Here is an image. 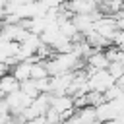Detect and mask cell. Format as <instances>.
<instances>
[{
	"label": "cell",
	"instance_id": "obj_1",
	"mask_svg": "<svg viewBox=\"0 0 124 124\" xmlns=\"http://www.w3.org/2000/svg\"><path fill=\"white\" fill-rule=\"evenodd\" d=\"M112 83H114V78L108 74V70H93V72H87V89L89 91L105 93Z\"/></svg>",
	"mask_w": 124,
	"mask_h": 124
},
{
	"label": "cell",
	"instance_id": "obj_2",
	"mask_svg": "<svg viewBox=\"0 0 124 124\" xmlns=\"http://www.w3.org/2000/svg\"><path fill=\"white\" fill-rule=\"evenodd\" d=\"M50 108H54L60 116H62V122L74 114L76 107H74V97L70 95H50V103H48Z\"/></svg>",
	"mask_w": 124,
	"mask_h": 124
},
{
	"label": "cell",
	"instance_id": "obj_3",
	"mask_svg": "<svg viewBox=\"0 0 124 124\" xmlns=\"http://www.w3.org/2000/svg\"><path fill=\"white\" fill-rule=\"evenodd\" d=\"M33 60H39L37 56L35 58H27V60H19V62H16L14 66H12V76L21 83V81H27V79H31V64H33Z\"/></svg>",
	"mask_w": 124,
	"mask_h": 124
},
{
	"label": "cell",
	"instance_id": "obj_4",
	"mask_svg": "<svg viewBox=\"0 0 124 124\" xmlns=\"http://www.w3.org/2000/svg\"><path fill=\"white\" fill-rule=\"evenodd\" d=\"M19 89V81L12 76V74H2L0 76V95L2 97H8V95H12V93H16Z\"/></svg>",
	"mask_w": 124,
	"mask_h": 124
},
{
	"label": "cell",
	"instance_id": "obj_5",
	"mask_svg": "<svg viewBox=\"0 0 124 124\" xmlns=\"http://www.w3.org/2000/svg\"><path fill=\"white\" fill-rule=\"evenodd\" d=\"M50 78L48 70H46V62L45 60H33L31 64V79H45Z\"/></svg>",
	"mask_w": 124,
	"mask_h": 124
},
{
	"label": "cell",
	"instance_id": "obj_6",
	"mask_svg": "<svg viewBox=\"0 0 124 124\" xmlns=\"http://www.w3.org/2000/svg\"><path fill=\"white\" fill-rule=\"evenodd\" d=\"M19 91H23L29 99H35V97H39L41 93H39V89H37V83H35V79H27V81H21L19 83Z\"/></svg>",
	"mask_w": 124,
	"mask_h": 124
},
{
	"label": "cell",
	"instance_id": "obj_7",
	"mask_svg": "<svg viewBox=\"0 0 124 124\" xmlns=\"http://www.w3.org/2000/svg\"><path fill=\"white\" fill-rule=\"evenodd\" d=\"M107 70H108V74L114 78V81L120 79V78H124V64H120V62H110Z\"/></svg>",
	"mask_w": 124,
	"mask_h": 124
},
{
	"label": "cell",
	"instance_id": "obj_8",
	"mask_svg": "<svg viewBox=\"0 0 124 124\" xmlns=\"http://www.w3.org/2000/svg\"><path fill=\"white\" fill-rule=\"evenodd\" d=\"M110 45H112V46H116V48H120V50H124V31H120V29H118V31L112 35Z\"/></svg>",
	"mask_w": 124,
	"mask_h": 124
},
{
	"label": "cell",
	"instance_id": "obj_9",
	"mask_svg": "<svg viewBox=\"0 0 124 124\" xmlns=\"http://www.w3.org/2000/svg\"><path fill=\"white\" fill-rule=\"evenodd\" d=\"M91 2H95V4L99 6V4H101V2H105V0H91Z\"/></svg>",
	"mask_w": 124,
	"mask_h": 124
},
{
	"label": "cell",
	"instance_id": "obj_10",
	"mask_svg": "<svg viewBox=\"0 0 124 124\" xmlns=\"http://www.w3.org/2000/svg\"><path fill=\"white\" fill-rule=\"evenodd\" d=\"M0 27H2V21H0Z\"/></svg>",
	"mask_w": 124,
	"mask_h": 124
}]
</instances>
